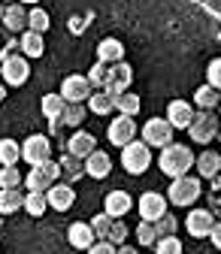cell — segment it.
I'll list each match as a JSON object with an SVG mask.
<instances>
[{
  "label": "cell",
  "mask_w": 221,
  "mask_h": 254,
  "mask_svg": "<svg viewBox=\"0 0 221 254\" xmlns=\"http://www.w3.org/2000/svg\"><path fill=\"white\" fill-rule=\"evenodd\" d=\"M197 164V154L191 151V145H182V142H170L161 148V154H157V167L164 170V176L170 179H182L188 176V170H194Z\"/></svg>",
  "instance_id": "obj_1"
},
{
  "label": "cell",
  "mask_w": 221,
  "mask_h": 254,
  "mask_svg": "<svg viewBox=\"0 0 221 254\" xmlns=\"http://www.w3.org/2000/svg\"><path fill=\"white\" fill-rule=\"evenodd\" d=\"M203 194V188H200V179L197 176H182V179H173L170 182V190H167V200L170 206H179V209H188V206H194Z\"/></svg>",
  "instance_id": "obj_2"
},
{
  "label": "cell",
  "mask_w": 221,
  "mask_h": 254,
  "mask_svg": "<svg viewBox=\"0 0 221 254\" xmlns=\"http://www.w3.org/2000/svg\"><path fill=\"white\" fill-rule=\"evenodd\" d=\"M218 130H221V121L215 115V109H200L191 121V127H188V136H191V142L197 145H209L212 139H218Z\"/></svg>",
  "instance_id": "obj_3"
},
{
  "label": "cell",
  "mask_w": 221,
  "mask_h": 254,
  "mask_svg": "<svg viewBox=\"0 0 221 254\" xmlns=\"http://www.w3.org/2000/svg\"><path fill=\"white\" fill-rule=\"evenodd\" d=\"M121 167L128 170L131 176H143L151 167V148L143 139H134L121 148Z\"/></svg>",
  "instance_id": "obj_4"
},
{
  "label": "cell",
  "mask_w": 221,
  "mask_h": 254,
  "mask_svg": "<svg viewBox=\"0 0 221 254\" xmlns=\"http://www.w3.org/2000/svg\"><path fill=\"white\" fill-rule=\"evenodd\" d=\"M55 182H61V167H58V161H46L43 167H34V170L24 176V188H27V190H37V194H46Z\"/></svg>",
  "instance_id": "obj_5"
},
{
  "label": "cell",
  "mask_w": 221,
  "mask_h": 254,
  "mask_svg": "<svg viewBox=\"0 0 221 254\" xmlns=\"http://www.w3.org/2000/svg\"><path fill=\"white\" fill-rule=\"evenodd\" d=\"M173 133H176V127L167 121V118H148L143 124V142L148 148H164L173 142Z\"/></svg>",
  "instance_id": "obj_6"
},
{
  "label": "cell",
  "mask_w": 221,
  "mask_h": 254,
  "mask_svg": "<svg viewBox=\"0 0 221 254\" xmlns=\"http://www.w3.org/2000/svg\"><path fill=\"white\" fill-rule=\"evenodd\" d=\"M21 161L30 164V167H43L46 161H52V145L43 133H34V136H27L21 142Z\"/></svg>",
  "instance_id": "obj_7"
},
{
  "label": "cell",
  "mask_w": 221,
  "mask_h": 254,
  "mask_svg": "<svg viewBox=\"0 0 221 254\" xmlns=\"http://www.w3.org/2000/svg\"><path fill=\"white\" fill-rule=\"evenodd\" d=\"M167 194H157V190H146V194H140V218L148 221V224H157L164 215H167Z\"/></svg>",
  "instance_id": "obj_8"
},
{
  "label": "cell",
  "mask_w": 221,
  "mask_h": 254,
  "mask_svg": "<svg viewBox=\"0 0 221 254\" xmlns=\"http://www.w3.org/2000/svg\"><path fill=\"white\" fill-rule=\"evenodd\" d=\"M134 85V67L128 61H121V64H112L109 67V79H106V94H112V97H121V94H128Z\"/></svg>",
  "instance_id": "obj_9"
},
{
  "label": "cell",
  "mask_w": 221,
  "mask_h": 254,
  "mask_svg": "<svg viewBox=\"0 0 221 254\" xmlns=\"http://www.w3.org/2000/svg\"><path fill=\"white\" fill-rule=\"evenodd\" d=\"M61 97H64L67 103H88V97H91V82H88V76H79V73H73V76H67L64 82H61Z\"/></svg>",
  "instance_id": "obj_10"
},
{
  "label": "cell",
  "mask_w": 221,
  "mask_h": 254,
  "mask_svg": "<svg viewBox=\"0 0 221 254\" xmlns=\"http://www.w3.org/2000/svg\"><path fill=\"white\" fill-rule=\"evenodd\" d=\"M0 76H3V82L12 85V88L24 85V82L30 79V64H27V58L18 52V55H12L9 61H3V67H0Z\"/></svg>",
  "instance_id": "obj_11"
},
{
  "label": "cell",
  "mask_w": 221,
  "mask_h": 254,
  "mask_svg": "<svg viewBox=\"0 0 221 254\" xmlns=\"http://www.w3.org/2000/svg\"><path fill=\"white\" fill-rule=\"evenodd\" d=\"M106 136H109L112 145H121V148H124L128 142H134V136H137V121H134L131 115H121V112H118V118L109 121Z\"/></svg>",
  "instance_id": "obj_12"
},
{
  "label": "cell",
  "mask_w": 221,
  "mask_h": 254,
  "mask_svg": "<svg viewBox=\"0 0 221 254\" xmlns=\"http://www.w3.org/2000/svg\"><path fill=\"white\" fill-rule=\"evenodd\" d=\"M185 227H188V236L203 239V236H209V233H212L215 218H212V212H209V209H191V212H188V218H185Z\"/></svg>",
  "instance_id": "obj_13"
},
{
  "label": "cell",
  "mask_w": 221,
  "mask_h": 254,
  "mask_svg": "<svg viewBox=\"0 0 221 254\" xmlns=\"http://www.w3.org/2000/svg\"><path fill=\"white\" fill-rule=\"evenodd\" d=\"M194 115H197V109H194V103H188V100H173L167 106V121L176 127V130H188L191 121H194Z\"/></svg>",
  "instance_id": "obj_14"
},
{
  "label": "cell",
  "mask_w": 221,
  "mask_h": 254,
  "mask_svg": "<svg viewBox=\"0 0 221 254\" xmlns=\"http://www.w3.org/2000/svg\"><path fill=\"white\" fill-rule=\"evenodd\" d=\"M131 209H134V200H131L128 190H109L106 200H103V212H106L112 221H121Z\"/></svg>",
  "instance_id": "obj_15"
},
{
  "label": "cell",
  "mask_w": 221,
  "mask_h": 254,
  "mask_svg": "<svg viewBox=\"0 0 221 254\" xmlns=\"http://www.w3.org/2000/svg\"><path fill=\"white\" fill-rule=\"evenodd\" d=\"M46 197H49V209H55V212H67V209L76 203L73 185H67V182H55V185L46 190Z\"/></svg>",
  "instance_id": "obj_16"
},
{
  "label": "cell",
  "mask_w": 221,
  "mask_h": 254,
  "mask_svg": "<svg viewBox=\"0 0 221 254\" xmlns=\"http://www.w3.org/2000/svg\"><path fill=\"white\" fill-rule=\"evenodd\" d=\"M94 145H97V139H94L91 133H85V130H76V133L67 139L64 151H67V154H73V157H79V161H85L88 154H94V151H97Z\"/></svg>",
  "instance_id": "obj_17"
},
{
  "label": "cell",
  "mask_w": 221,
  "mask_h": 254,
  "mask_svg": "<svg viewBox=\"0 0 221 254\" xmlns=\"http://www.w3.org/2000/svg\"><path fill=\"white\" fill-rule=\"evenodd\" d=\"M67 242H70L73 248H79V251H88L94 242H97V236H94L91 224H85V221H76V224L67 227Z\"/></svg>",
  "instance_id": "obj_18"
},
{
  "label": "cell",
  "mask_w": 221,
  "mask_h": 254,
  "mask_svg": "<svg viewBox=\"0 0 221 254\" xmlns=\"http://www.w3.org/2000/svg\"><path fill=\"white\" fill-rule=\"evenodd\" d=\"M85 176H91V179H106L109 176V170H112V161H109V154L106 151H94V154H88L85 157Z\"/></svg>",
  "instance_id": "obj_19"
},
{
  "label": "cell",
  "mask_w": 221,
  "mask_h": 254,
  "mask_svg": "<svg viewBox=\"0 0 221 254\" xmlns=\"http://www.w3.org/2000/svg\"><path fill=\"white\" fill-rule=\"evenodd\" d=\"M197 170H200V176L203 179H215V176H221V154L218 151H212V148H206V151H200L197 154V164H194Z\"/></svg>",
  "instance_id": "obj_20"
},
{
  "label": "cell",
  "mask_w": 221,
  "mask_h": 254,
  "mask_svg": "<svg viewBox=\"0 0 221 254\" xmlns=\"http://www.w3.org/2000/svg\"><path fill=\"white\" fill-rule=\"evenodd\" d=\"M97 61H103V64H121L124 61V46H121V40H115V37H106V40H100V46H97Z\"/></svg>",
  "instance_id": "obj_21"
},
{
  "label": "cell",
  "mask_w": 221,
  "mask_h": 254,
  "mask_svg": "<svg viewBox=\"0 0 221 254\" xmlns=\"http://www.w3.org/2000/svg\"><path fill=\"white\" fill-rule=\"evenodd\" d=\"M3 24H6L9 34H24L27 30V9L21 3H9L3 12Z\"/></svg>",
  "instance_id": "obj_22"
},
{
  "label": "cell",
  "mask_w": 221,
  "mask_h": 254,
  "mask_svg": "<svg viewBox=\"0 0 221 254\" xmlns=\"http://www.w3.org/2000/svg\"><path fill=\"white\" fill-rule=\"evenodd\" d=\"M58 167H61V179H64L67 185H73V182H79L82 176H85V164L79 161V157H73V154H61V161H58Z\"/></svg>",
  "instance_id": "obj_23"
},
{
  "label": "cell",
  "mask_w": 221,
  "mask_h": 254,
  "mask_svg": "<svg viewBox=\"0 0 221 254\" xmlns=\"http://www.w3.org/2000/svg\"><path fill=\"white\" fill-rule=\"evenodd\" d=\"M18 52L24 58H43L46 52V43H43V34H34V30H24L18 37Z\"/></svg>",
  "instance_id": "obj_24"
},
{
  "label": "cell",
  "mask_w": 221,
  "mask_h": 254,
  "mask_svg": "<svg viewBox=\"0 0 221 254\" xmlns=\"http://www.w3.org/2000/svg\"><path fill=\"white\" fill-rule=\"evenodd\" d=\"M24 197L18 188H0V215H12L18 209H24Z\"/></svg>",
  "instance_id": "obj_25"
},
{
  "label": "cell",
  "mask_w": 221,
  "mask_h": 254,
  "mask_svg": "<svg viewBox=\"0 0 221 254\" xmlns=\"http://www.w3.org/2000/svg\"><path fill=\"white\" fill-rule=\"evenodd\" d=\"M18 161H21V142L0 139V167H18Z\"/></svg>",
  "instance_id": "obj_26"
},
{
  "label": "cell",
  "mask_w": 221,
  "mask_h": 254,
  "mask_svg": "<svg viewBox=\"0 0 221 254\" xmlns=\"http://www.w3.org/2000/svg\"><path fill=\"white\" fill-rule=\"evenodd\" d=\"M64 109H67V100L61 97V94H46L43 97V115L49 118V121H61V115H64Z\"/></svg>",
  "instance_id": "obj_27"
},
{
  "label": "cell",
  "mask_w": 221,
  "mask_h": 254,
  "mask_svg": "<svg viewBox=\"0 0 221 254\" xmlns=\"http://www.w3.org/2000/svg\"><path fill=\"white\" fill-rule=\"evenodd\" d=\"M88 109L94 115H109L115 109V97H112V94H106V91H94L91 97H88Z\"/></svg>",
  "instance_id": "obj_28"
},
{
  "label": "cell",
  "mask_w": 221,
  "mask_h": 254,
  "mask_svg": "<svg viewBox=\"0 0 221 254\" xmlns=\"http://www.w3.org/2000/svg\"><path fill=\"white\" fill-rule=\"evenodd\" d=\"M221 103V91H215L212 85H200L194 91V106L197 109H215Z\"/></svg>",
  "instance_id": "obj_29"
},
{
  "label": "cell",
  "mask_w": 221,
  "mask_h": 254,
  "mask_svg": "<svg viewBox=\"0 0 221 254\" xmlns=\"http://www.w3.org/2000/svg\"><path fill=\"white\" fill-rule=\"evenodd\" d=\"M52 27V18L43 6H30L27 9V30H34V34H46Z\"/></svg>",
  "instance_id": "obj_30"
},
{
  "label": "cell",
  "mask_w": 221,
  "mask_h": 254,
  "mask_svg": "<svg viewBox=\"0 0 221 254\" xmlns=\"http://www.w3.org/2000/svg\"><path fill=\"white\" fill-rule=\"evenodd\" d=\"M49 209V197L46 194H37V190H27V197H24V212L30 218H43Z\"/></svg>",
  "instance_id": "obj_31"
},
{
  "label": "cell",
  "mask_w": 221,
  "mask_h": 254,
  "mask_svg": "<svg viewBox=\"0 0 221 254\" xmlns=\"http://www.w3.org/2000/svg\"><path fill=\"white\" fill-rule=\"evenodd\" d=\"M85 103H67V109H64V115H61V121L58 124H67V127H79L82 121H85Z\"/></svg>",
  "instance_id": "obj_32"
},
{
  "label": "cell",
  "mask_w": 221,
  "mask_h": 254,
  "mask_svg": "<svg viewBox=\"0 0 221 254\" xmlns=\"http://www.w3.org/2000/svg\"><path fill=\"white\" fill-rule=\"evenodd\" d=\"M115 109H118L121 115H131V118H134V115L140 112V94H131V91H128V94H121V97H115Z\"/></svg>",
  "instance_id": "obj_33"
},
{
  "label": "cell",
  "mask_w": 221,
  "mask_h": 254,
  "mask_svg": "<svg viewBox=\"0 0 221 254\" xmlns=\"http://www.w3.org/2000/svg\"><path fill=\"white\" fill-rule=\"evenodd\" d=\"M91 230H94V236H97V242H106V236H109V230H112V218H109L106 212L94 215V218H91Z\"/></svg>",
  "instance_id": "obj_34"
},
{
  "label": "cell",
  "mask_w": 221,
  "mask_h": 254,
  "mask_svg": "<svg viewBox=\"0 0 221 254\" xmlns=\"http://www.w3.org/2000/svg\"><path fill=\"white\" fill-rule=\"evenodd\" d=\"M106 79H109V64H103V61H97L94 67L88 70V82H91V88H106Z\"/></svg>",
  "instance_id": "obj_35"
},
{
  "label": "cell",
  "mask_w": 221,
  "mask_h": 254,
  "mask_svg": "<svg viewBox=\"0 0 221 254\" xmlns=\"http://www.w3.org/2000/svg\"><path fill=\"white\" fill-rule=\"evenodd\" d=\"M24 176L18 167H0V188H21Z\"/></svg>",
  "instance_id": "obj_36"
},
{
  "label": "cell",
  "mask_w": 221,
  "mask_h": 254,
  "mask_svg": "<svg viewBox=\"0 0 221 254\" xmlns=\"http://www.w3.org/2000/svg\"><path fill=\"white\" fill-rule=\"evenodd\" d=\"M154 254H182L179 236H161V239L154 242Z\"/></svg>",
  "instance_id": "obj_37"
},
{
  "label": "cell",
  "mask_w": 221,
  "mask_h": 254,
  "mask_svg": "<svg viewBox=\"0 0 221 254\" xmlns=\"http://www.w3.org/2000/svg\"><path fill=\"white\" fill-rule=\"evenodd\" d=\"M137 242H140V245H154V242H157L154 224H148V221H140V224H137Z\"/></svg>",
  "instance_id": "obj_38"
},
{
  "label": "cell",
  "mask_w": 221,
  "mask_h": 254,
  "mask_svg": "<svg viewBox=\"0 0 221 254\" xmlns=\"http://www.w3.org/2000/svg\"><path fill=\"white\" fill-rule=\"evenodd\" d=\"M206 85H212L215 91H221V58H212L206 67Z\"/></svg>",
  "instance_id": "obj_39"
},
{
  "label": "cell",
  "mask_w": 221,
  "mask_h": 254,
  "mask_svg": "<svg viewBox=\"0 0 221 254\" xmlns=\"http://www.w3.org/2000/svg\"><path fill=\"white\" fill-rule=\"evenodd\" d=\"M176 227H179V221L167 212L161 221H157V224H154V230H157V239H161V236H176Z\"/></svg>",
  "instance_id": "obj_40"
},
{
  "label": "cell",
  "mask_w": 221,
  "mask_h": 254,
  "mask_svg": "<svg viewBox=\"0 0 221 254\" xmlns=\"http://www.w3.org/2000/svg\"><path fill=\"white\" fill-rule=\"evenodd\" d=\"M124 239H128V224L124 221H112V230H109V236H106V242H112V245H124Z\"/></svg>",
  "instance_id": "obj_41"
},
{
  "label": "cell",
  "mask_w": 221,
  "mask_h": 254,
  "mask_svg": "<svg viewBox=\"0 0 221 254\" xmlns=\"http://www.w3.org/2000/svg\"><path fill=\"white\" fill-rule=\"evenodd\" d=\"M88 254H118V248H115L112 242H94V245L88 248Z\"/></svg>",
  "instance_id": "obj_42"
},
{
  "label": "cell",
  "mask_w": 221,
  "mask_h": 254,
  "mask_svg": "<svg viewBox=\"0 0 221 254\" xmlns=\"http://www.w3.org/2000/svg\"><path fill=\"white\" fill-rule=\"evenodd\" d=\"M85 21H91V12L88 15H76V18H70V34H82V30H85Z\"/></svg>",
  "instance_id": "obj_43"
},
{
  "label": "cell",
  "mask_w": 221,
  "mask_h": 254,
  "mask_svg": "<svg viewBox=\"0 0 221 254\" xmlns=\"http://www.w3.org/2000/svg\"><path fill=\"white\" fill-rule=\"evenodd\" d=\"M12 55H18V40H12V43H6L3 49H0V61H9Z\"/></svg>",
  "instance_id": "obj_44"
},
{
  "label": "cell",
  "mask_w": 221,
  "mask_h": 254,
  "mask_svg": "<svg viewBox=\"0 0 221 254\" xmlns=\"http://www.w3.org/2000/svg\"><path fill=\"white\" fill-rule=\"evenodd\" d=\"M209 239H212V245H215V248H221V221H215V227H212Z\"/></svg>",
  "instance_id": "obj_45"
},
{
  "label": "cell",
  "mask_w": 221,
  "mask_h": 254,
  "mask_svg": "<svg viewBox=\"0 0 221 254\" xmlns=\"http://www.w3.org/2000/svg\"><path fill=\"white\" fill-rule=\"evenodd\" d=\"M118 254H140V251H137L134 245H121V248H118Z\"/></svg>",
  "instance_id": "obj_46"
},
{
  "label": "cell",
  "mask_w": 221,
  "mask_h": 254,
  "mask_svg": "<svg viewBox=\"0 0 221 254\" xmlns=\"http://www.w3.org/2000/svg\"><path fill=\"white\" fill-rule=\"evenodd\" d=\"M18 3H21V6H37L40 0H18Z\"/></svg>",
  "instance_id": "obj_47"
},
{
  "label": "cell",
  "mask_w": 221,
  "mask_h": 254,
  "mask_svg": "<svg viewBox=\"0 0 221 254\" xmlns=\"http://www.w3.org/2000/svg\"><path fill=\"white\" fill-rule=\"evenodd\" d=\"M3 100H6V88H3V85H0V103H3Z\"/></svg>",
  "instance_id": "obj_48"
},
{
  "label": "cell",
  "mask_w": 221,
  "mask_h": 254,
  "mask_svg": "<svg viewBox=\"0 0 221 254\" xmlns=\"http://www.w3.org/2000/svg\"><path fill=\"white\" fill-rule=\"evenodd\" d=\"M218 142H221V130H218Z\"/></svg>",
  "instance_id": "obj_49"
},
{
  "label": "cell",
  "mask_w": 221,
  "mask_h": 254,
  "mask_svg": "<svg viewBox=\"0 0 221 254\" xmlns=\"http://www.w3.org/2000/svg\"><path fill=\"white\" fill-rule=\"evenodd\" d=\"M218 221H221V215H218Z\"/></svg>",
  "instance_id": "obj_50"
}]
</instances>
